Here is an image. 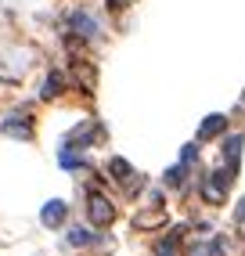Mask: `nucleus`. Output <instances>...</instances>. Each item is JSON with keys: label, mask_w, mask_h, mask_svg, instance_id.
Returning <instances> with one entry per match:
<instances>
[{"label": "nucleus", "mask_w": 245, "mask_h": 256, "mask_svg": "<svg viewBox=\"0 0 245 256\" xmlns=\"http://www.w3.org/2000/svg\"><path fill=\"white\" fill-rule=\"evenodd\" d=\"M130 4H134V0H108L112 11H122V8H130Z\"/></svg>", "instance_id": "nucleus-14"}, {"label": "nucleus", "mask_w": 245, "mask_h": 256, "mask_svg": "<svg viewBox=\"0 0 245 256\" xmlns=\"http://www.w3.org/2000/svg\"><path fill=\"white\" fill-rule=\"evenodd\" d=\"M234 216H238V224H245V198L238 202V213H234Z\"/></svg>", "instance_id": "nucleus-15"}, {"label": "nucleus", "mask_w": 245, "mask_h": 256, "mask_svg": "<svg viewBox=\"0 0 245 256\" xmlns=\"http://www.w3.org/2000/svg\"><path fill=\"white\" fill-rule=\"evenodd\" d=\"M68 242H72V246H86V242H90V231H83V228H76L72 234H68Z\"/></svg>", "instance_id": "nucleus-13"}, {"label": "nucleus", "mask_w": 245, "mask_h": 256, "mask_svg": "<svg viewBox=\"0 0 245 256\" xmlns=\"http://www.w3.org/2000/svg\"><path fill=\"white\" fill-rule=\"evenodd\" d=\"M86 216H90V224L108 228L112 220H116V206L104 195H90V198H86Z\"/></svg>", "instance_id": "nucleus-2"}, {"label": "nucleus", "mask_w": 245, "mask_h": 256, "mask_svg": "<svg viewBox=\"0 0 245 256\" xmlns=\"http://www.w3.org/2000/svg\"><path fill=\"white\" fill-rule=\"evenodd\" d=\"M62 83H65L62 72H50L47 83H44V98H58V94H62Z\"/></svg>", "instance_id": "nucleus-10"}, {"label": "nucleus", "mask_w": 245, "mask_h": 256, "mask_svg": "<svg viewBox=\"0 0 245 256\" xmlns=\"http://www.w3.org/2000/svg\"><path fill=\"white\" fill-rule=\"evenodd\" d=\"M68 26H72L80 36H94V32H98V22L90 18V14H83V11H76L72 18H68Z\"/></svg>", "instance_id": "nucleus-5"}, {"label": "nucleus", "mask_w": 245, "mask_h": 256, "mask_svg": "<svg viewBox=\"0 0 245 256\" xmlns=\"http://www.w3.org/2000/svg\"><path fill=\"white\" fill-rule=\"evenodd\" d=\"M166 220V213H141L137 216V228H159Z\"/></svg>", "instance_id": "nucleus-11"}, {"label": "nucleus", "mask_w": 245, "mask_h": 256, "mask_svg": "<svg viewBox=\"0 0 245 256\" xmlns=\"http://www.w3.org/2000/svg\"><path fill=\"white\" fill-rule=\"evenodd\" d=\"M166 184H170V188H177V184H184V166H173L170 174H166Z\"/></svg>", "instance_id": "nucleus-12"}, {"label": "nucleus", "mask_w": 245, "mask_h": 256, "mask_svg": "<svg viewBox=\"0 0 245 256\" xmlns=\"http://www.w3.org/2000/svg\"><path fill=\"white\" fill-rule=\"evenodd\" d=\"M224 130H227V119L224 116H209L206 123H202V130H198V138L209 141V138H216V134H224Z\"/></svg>", "instance_id": "nucleus-6"}, {"label": "nucleus", "mask_w": 245, "mask_h": 256, "mask_svg": "<svg viewBox=\"0 0 245 256\" xmlns=\"http://www.w3.org/2000/svg\"><path fill=\"white\" fill-rule=\"evenodd\" d=\"M108 170L116 174V180H119V184L134 177V170H130V162H126V159H112V162H108Z\"/></svg>", "instance_id": "nucleus-9"}, {"label": "nucleus", "mask_w": 245, "mask_h": 256, "mask_svg": "<svg viewBox=\"0 0 245 256\" xmlns=\"http://www.w3.org/2000/svg\"><path fill=\"white\" fill-rule=\"evenodd\" d=\"M4 134H11V138H32V123L26 116H11L4 123Z\"/></svg>", "instance_id": "nucleus-4"}, {"label": "nucleus", "mask_w": 245, "mask_h": 256, "mask_svg": "<svg viewBox=\"0 0 245 256\" xmlns=\"http://www.w3.org/2000/svg\"><path fill=\"white\" fill-rule=\"evenodd\" d=\"M62 220H65V206H62V202H47V210H44V224H47V228H58Z\"/></svg>", "instance_id": "nucleus-8"}, {"label": "nucleus", "mask_w": 245, "mask_h": 256, "mask_svg": "<svg viewBox=\"0 0 245 256\" xmlns=\"http://www.w3.org/2000/svg\"><path fill=\"white\" fill-rule=\"evenodd\" d=\"M231 180H234V170H216V174H209L202 180V198L209 202V206H220L227 188H231Z\"/></svg>", "instance_id": "nucleus-1"}, {"label": "nucleus", "mask_w": 245, "mask_h": 256, "mask_svg": "<svg viewBox=\"0 0 245 256\" xmlns=\"http://www.w3.org/2000/svg\"><path fill=\"white\" fill-rule=\"evenodd\" d=\"M72 76L83 83V90H86V94L94 90V80H98V76H94V69H90L86 62H72Z\"/></svg>", "instance_id": "nucleus-7"}, {"label": "nucleus", "mask_w": 245, "mask_h": 256, "mask_svg": "<svg viewBox=\"0 0 245 256\" xmlns=\"http://www.w3.org/2000/svg\"><path fill=\"white\" fill-rule=\"evenodd\" d=\"M242 144H245V138H242V134H234V138H227V141H224V159H227V170H238Z\"/></svg>", "instance_id": "nucleus-3"}]
</instances>
